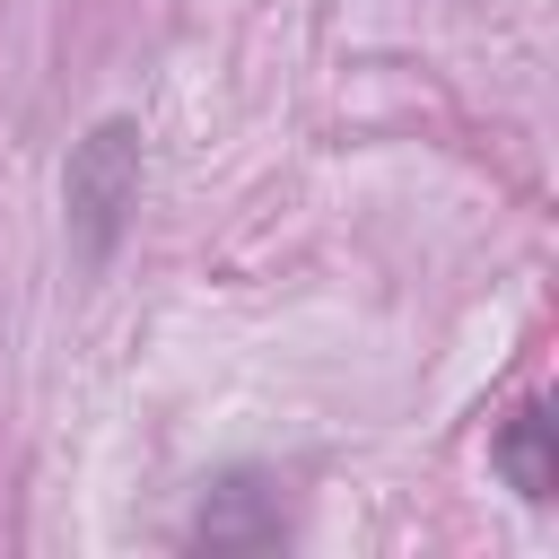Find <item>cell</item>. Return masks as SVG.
I'll return each instance as SVG.
<instances>
[{
	"label": "cell",
	"mask_w": 559,
	"mask_h": 559,
	"mask_svg": "<svg viewBox=\"0 0 559 559\" xmlns=\"http://www.w3.org/2000/svg\"><path fill=\"white\" fill-rule=\"evenodd\" d=\"M131 210H140V122L131 114H105L70 148V166H61V218H70V245H79L87 271L114 262Z\"/></svg>",
	"instance_id": "6da1fadb"
},
{
	"label": "cell",
	"mask_w": 559,
	"mask_h": 559,
	"mask_svg": "<svg viewBox=\"0 0 559 559\" xmlns=\"http://www.w3.org/2000/svg\"><path fill=\"white\" fill-rule=\"evenodd\" d=\"M183 542H192V550H280V542H288V515H280V498H271L262 472H218V480L201 489Z\"/></svg>",
	"instance_id": "7a4b0ae2"
},
{
	"label": "cell",
	"mask_w": 559,
	"mask_h": 559,
	"mask_svg": "<svg viewBox=\"0 0 559 559\" xmlns=\"http://www.w3.org/2000/svg\"><path fill=\"white\" fill-rule=\"evenodd\" d=\"M498 472H507V489L533 498V507L559 498V419H550L542 402H524V411L498 428Z\"/></svg>",
	"instance_id": "3957f363"
}]
</instances>
